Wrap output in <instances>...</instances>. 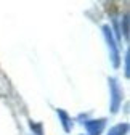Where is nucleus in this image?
Instances as JSON below:
<instances>
[]
</instances>
